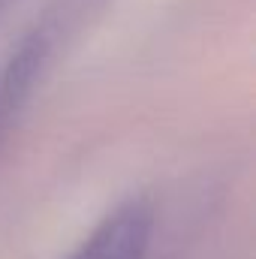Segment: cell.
<instances>
[{"label": "cell", "mask_w": 256, "mask_h": 259, "mask_svg": "<svg viewBox=\"0 0 256 259\" xmlns=\"http://www.w3.org/2000/svg\"><path fill=\"white\" fill-rule=\"evenodd\" d=\"M154 211L145 199H127L109 211L64 259H148Z\"/></svg>", "instance_id": "6da1fadb"}, {"label": "cell", "mask_w": 256, "mask_h": 259, "mask_svg": "<svg viewBox=\"0 0 256 259\" xmlns=\"http://www.w3.org/2000/svg\"><path fill=\"white\" fill-rule=\"evenodd\" d=\"M46 33L42 30H27L18 46L9 52L6 64L0 69V124L6 121V115L12 109H18V103L24 100V94L33 84V75L46 58Z\"/></svg>", "instance_id": "7a4b0ae2"}]
</instances>
